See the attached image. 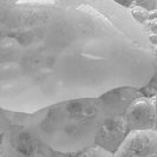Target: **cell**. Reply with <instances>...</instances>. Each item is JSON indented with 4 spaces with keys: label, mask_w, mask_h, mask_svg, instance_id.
<instances>
[{
    "label": "cell",
    "mask_w": 157,
    "mask_h": 157,
    "mask_svg": "<svg viewBox=\"0 0 157 157\" xmlns=\"http://www.w3.org/2000/svg\"><path fill=\"white\" fill-rule=\"evenodd\" d=\"M128 13L125 16H129ZM58 0H16L0 26V108L32 113L56 103L144 86L152 43L132 16Z\"/></svg>",
    "instance_id": "obj_1"
},
{
    "label": "cell",
    "mask_w": 157,
    "mask_h": 157,
    "mask_svg": "<svg viewBox=\"0 0 157 157\" xmlns=\"http://www.w3.org/2000/svg\"><path fill=\"white\" fill-rule=\"evenodd\" d=\"M152 56H154V65H155V72L157 73V45H152Z\"/></svg>",
    "instance_id": "obj_15"
},
{
    "label": "cell",
    "mask_w": 157,
    "mask_h": 157,
    "mask_svg": "<svg viewBox=\"0 0 157 157\" xmlns=\"http://www.w3.org/2000/svg\"><path fill=\"white\" fill-rule=\"evenodd\" d=\"M98 97L69 99L29 113L27 126L55 151L73 154L94 147L104 121Z\"/></svg>",
    "instance_id": "obj_2"
},
{
    "label": "cell",
    "mask_w": 157,
    "mask_h": 157,
    "mask_svg": "<svg viewBox=\"0 0 157 157\" xmlns=\"http://www.w3.org/2000/svg\"><path fill=\"white\" fill-rule=\"evenodd\" d=\"M112 1H115L117 5L125 8H130L135 2V0H112Z\"/></svg>",
    "instance_id": "obj_13"
},
{
    "label": "cell",
    "mask_w": 157,
    "mask_h": 157,
    "mask_svg": "<svg viewBox=\"0 0 157 157\" xmlns=\"http://www.w3.org/2000/svg\"><path fill=\"white\" fill-rule=\"evenodd\" d=\"M155 102H156V111H157V96H156V98H155ZM155 130L157 131V118H156V125H155Z\"/></svg>",
    "instance_id": "obj_18"
},
{
    "label": "cell",
    "mask_w": 157,
    "mask_h": 157,
    "mask_svg": "<svg viewBox=\"0 0 157 157\" xmlns=\"http://www.w3.org/2000/svg\"><path fill=\"white\" fill-rule=\"evenodd\" d=\"M144 30L147 32L148 36H157V19H152V20H149L143 25Z\"/></svg>",
    "instance_id": "obj_12"
},
{
    "label": "cell",
    "mask_w": 157,
    "mask_h": 157,
    "mask_svg": "<svg viewBox=\"0 0 157 157\" xmlns=\"http://www.w3.org/2000/svg\"><path fill=\"white\" fill-rule=\"evenodd\" d=\"M113 157H157V131L132 130Z\"/></svg>",
    "instance_id": "obj_4"
},
{
    "label": "cell",
    "mask_w": 157,
    "mask_h": 157,
    "mask_svg": "<svg viewBox=\"0 0 157 157\" xmlns=\"http://www.w3.org/2000/svg\"><path fill=\"white\" fill-rule=\"evenodd\" d=\"M134 5L136 6H141V7L145 8L148 11H154L157 7V0H135Z\"/></svg>",
    "instance_id": "obj_11"
},
{
    "label": "cell",
    "mask_w": 157,
    "mask_h": 157,
    "mask_svg": "<svg viewBox=\"0 0 157 157\" xmlns=\"http://www.w3.org/2000/svg\"><path fill=\"white\" fill-rule=\"evenodd\" d=\"M78 157H113V154L98 145H94L89 149L82 151Z\"/></svg>",
    "instance_id": "obj_10"
},
{
    "label": "cell",
    "mask_w": 157,
    "mask_h": 157,
    "mask_svg": "<svg viewBox=\"0 0 157 157\" xmlns=\"http://www.w3.org/2000/svg\"><path fill=\"white\" fill-rule=\"evenodd\" d=\"M124 118L130 131L155 129L157 118L155 98L144 96L137 98L126 110Z\"/></svg>",
    "instance_id": "obj_6"
},
{
    "label": "cell",
    "mask_w": 157,
    "mask_h": 157,
    "mask_svg": "<svg viewBox=\"0 0 157 157\" xmlns=\"http://www.w3.org/2000/svg\"><path fill=\"white\" fill-rule=\"evenodd\" d=\"M0 157H4V156H1V155H0Z\"/></svg>",
    "instance_id": "obj_19"
},
{
    "label": "cell",
    "mask_w": 157,
    "mask_h": 157,
    "mask_svg": "<svg viewBox=\"0 0 157 157\" xmlns=\"http://www.w3.org/2000/svg\"><path fill=\"white\" fill-rule=\"evenodd\" d=\"M152 19H157V10H154L150 12V20Z\"/></svg>",
    "instance_id": "obj_16"
},
{
    "label": "cell",
    "mask_w": 157,
    "mask_h": 157,
    "mask_svg": "<svg viewBox=\"0 0 157 157\" xmlns=\"http://www.w3.org/2000/svg\"><path fill=\"white\" fill-rule=\"evenodd\" d=\"M156 10H157V7H156Z\"/></svg>",
    "instance_id": "obj_20"
},
{
    "label": "cell",
    "mask_w": 157,
    "mask_h": 157,
    "mask_svg": "<svg viewBox=\"0 0 157 157\" xmlns=\"http://www.w3.org/2000/svg\"><path fill=\"white\" fill-rule=\"evenodd\" d=\"M129 134L130 129L126 124L124 116L105 117L98 129L94 145L115 154Z\"/></svg>",
    "instance_id": "obj_5"
},
{
    "label": "cell",
    "mask_w": 157,
    "mask_h": 157,
    "mask_svg": "<svg viewBox=\"0 0 157 157\" xmlns=\"http://www.w3.org/2000/svg\"><path fill=\"white\" fill-rule=\"evenodd\" d=\"M27 112L0 108V155L4 157H55L46 145L27 126Z\"/></svg>",
    "instance_id": "obj_3"
},
{
    "label": "cell",
    "mask_w": 157,
    "mask_h": 157,
    "mask_svg": "<svg viewBox=\"0 0 157 157\" xmlns=\"http://www.w3.org/2000/svg\"><path fill=\"white\" fill-rule=\"evenodd\" d=\"M150 41L152 43V45H157V36H150Z\"/></svg>",
    "instance_id": "obj_17"
},
{
    "label": "cell",
    "mask_w": 157,
    "mask_h": 157,
    "mask_svg": "<svg viewBox=\"0 0 157 157\" xmlns=\"http://www.w3.org/2000/svg\"><path fill=\"white\" fill-rule=\"evenodd\" d=\"M140 97H142V94L138 87L121 86L112 89L98 98L102 104L104 116L111 117L124 116L129 106Z\"/></svg>",
    "instance_id": "obj_7"
},
{
    "label": "cell",
    "mask_w": 157,
    "mask_h": 157,
    "mask_svg": "<svg viewBox=\"0 0 157 157\" xmlns=\"http://www.w3.org/2000/svg\"><path fill=\"white\" fill-rule=\"evenodd\" d=\"M129 11H130L132 18H134L138 24H141V25H144L147 21L150 20V11L141 7V6L132 5L131 7L129 8Z\"/></svg>",
    "instance_id": "obj_8"
},
{
    "label": "cell",
    "mask_w": 157,
    "mask_h": 157,
    "mask_svg": "<svg viewBox=\"0 0 157 157\" xmlns=\"http://www.w3.org/2000/svg\"><path fill=\"white\" fill-rule=\"evenodd\" d=\"M80 152H73V154H66V152H59L55 151V157H78Z\"/></svg>",
    "instance_id": "obj_14"
},
{
    "label": "cell",
    "mask_w": 157,
    "mask_h": 157,
    "mask_svg": "<svg viewBox=\"0 0 157 157\" xmlns=\"http://www.w3.org/2000/svg\"><path fill=\"white\" fill-rule=\"evenodd\" d=\"M142 96L148 97V98H156L157 96V73L155 72V75L151 77L149 82L144 85V86L140 87Z\"/></svg>",
    "instance_id": "obj_9"
}]
</instances>
